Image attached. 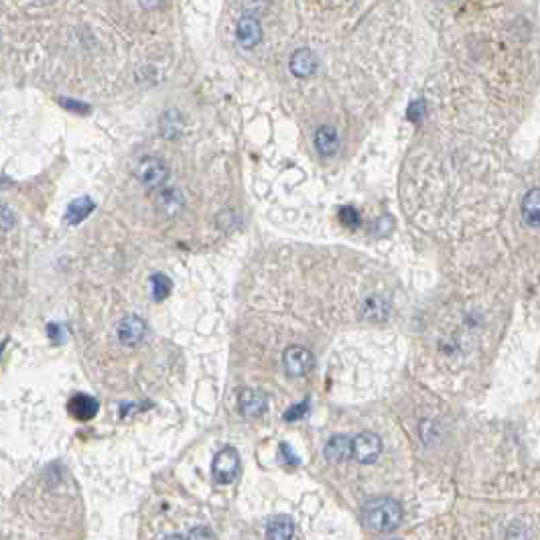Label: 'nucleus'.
<instances>
[{"mask_svg":"<svg viewBox=\"0 0 540 540\" xmlns=\"http://www.w3.org/2000/svg\"><path fill=\"white\" fill-rule=\"evenodd\" d=\"M362 518L370 530L374 532H392L403 522V508L392 498H374L364 504Z\"/></svg>","mask_w":540,"mask_h":540,"instance_id":"1","label":"nucleus"},{"mask_svg":"<svg viewBox=\"0 0 540 540\" xmlns=\"http://www.w3.org/2000/svg\"><path fill=\"white\" fill-rule=\"evenodd\" d=\"M213 480L217 483H230L240 473V455L234 447H224L215 453L212 463Z\"/></svg>","mask_w":540,"mask_h":540,"instance_id":"2","label":"nucleus"},{"mask_svg":"<svg viewBox=\"0 0 540 540\" xmlns=\"http://www.w3.org/2000/svg\"><path fill=\"white\" fill-rule=\"evenodd\" d=\"M136 177L138 181L149 187V189H156L165 183V179L169 177V169L165 165L163 158L158 156H144L140 158V163L136 165Z\"/></svg>","mask_w":540,"mask_h":540,"instance_id":"3","label":"nucleus"},{"mask_svg":"<svg viewBox=\"0 0 540 540\" xmlns=\"http://www.w3.org/2000/svg\"><path fill=\"white\" fill-rule=\"evenodd\" d=\"M351 449H353V459H358L360 463H374L382 451V441L376 433L364 431L356 439H351Z\"/></svg>","mask_w":540,"mask_h":540,"instance_id":"4","label":"nucleus"},{"mask_svg":"<svg viewBox=\"0 0 540 540\" xmlns=\"http://www.w3.org/2000/svg\"><path fill=\"white\" fill-rule=\"evenodd\" d=\"M283 364H285V372L289 376H292V378L305 376L309 370L313 367V353L309 351L307 347L290 346L285 349Z\"/></svg>","mask_w":540,"mask_h":540,"instance_id":"5","label":"nucleus"},{"mask_svg":"<svg viewBox=\"0 0 540 540\" xmlns=\"http://www.w3.org/2000/svg\"><path fill=\"white\" fill-rule=\"evenodd\" d=\"M238 406H240V412L246 417V419H258L266 412L269 408V398L262 390H256V388H246L240 392V398H238Z\"/></svg>","mask_w":540,"mask_h":540,"instance_id":"6","label":"nucleus"},{"mask_svg":"<svg viewBox=\"0 0 540 540\" xmlns=\"http://www.w3.org/2000/svg\"><path fill=\"white\" fill-rule=\"evenodd\" d=\"M147 333V323L138 315H128L118 323V339L124 346L135 347Z\"/></svg>","mask_w":540,"mask_h":540,"instance_id":"7","label":"nucleus"},{"mask_svg":"<svg viewBox=\"0 0 540 540\" xmlns=\"http://www.w3.org/2000/svg\"><path fill=\"white\" fill-rule=\"evenodd\" d=\"M236 39L244 49H254L262 41V27L254 17H242L236 27Z\"/></svg>","mask_w":540,"mask_h":540,"instance_id":"8","label":"nucleus"},{"mask_svg":"<svg viewBox=\"0 0 540 540\" xmlns=\"http://www.w3.org/2000/svg\"><path fill=\"white\" fill-rule=\"evenodd\" d=\"M67 410L76 421H92L97 414V400L90 394H76L69 398Z\"/></svg>","mask_w":540,"mask_h":540,"instance_id":"9","label":"nucleus"},{"mask_svg":"<svg viewBox=\"0 0 540 540\" xmlns=\"http://www.w3.org/2000/svg\"><path fill=\"white\" fill-rule=\"evenodd\" d=\"M325 459L331 463H344L353 457V449H351V439H347L344 435H333L323 449Z\"/></svg>","mask_w":540,"mask_h":540,"instance_id":"10","label":"nucleus"},{"mask_svg":"<svg viewBox=\"0 0 540 540\" xmlns=\"http://www.w3.org/2000/svg\"><path fill=\"white\" fill-rule=\"evenodd\" d=\"M94 210H96L94 199H92L90 195H81V197H76V199L67 205L63 217H65V222H67L69 226H77V224H81Z\"/></svg>","mask_w":540,"mask_h":540,"instance_id":"11","label":"nucleus"},{"mask_svg":"<svg viewBox=\"0 0 540 540\" xmlns=\"http://www.w3.org/2000/svg\"><path fill=\"white\" fill-rule=\"evenodd\" d=\"M522 217L528 226L540 228V187H534L522 199Z\"/></svg>","mask_w":540,"mask_h":540,"instance_id":"12","label":"nucleus"},{"mask_svg":"<svg viewBox=\"0 0 540 540\" xmlns=\"http://www.w3.org/2000/svg\"><path fill=\"white\" fill-rule=\"evenodd\" d=\"M290 72L292 76L297 77H309L313 76L317 63H315V55L311 53V49H297L290 55Z\"/></svg>","mask_w":540,"mask_h":540,"instance_id":"13","label":"nucleus"},{"mask_svg":"<svg viewBox=\"0 0 540 540\" xmlns=\"http://www.w3.org/2000/svg\"><path fill=\"white\" fill-rule=\"evenodd\" d=\"M337 144H339V138H337L335 128H331V126H321V128L315 133V149L319 151L321 156H331V154H335Z\"/></svg>","mask_w":540,"mask_h":540,"instance_id":"14","label":"nucleus"},{"mask_svg":"<svg viewBox=\"0 0 540 540\" xmlns=\"http://www.w3.org/2000/svg\"><path fill=\"white\" fill-rule=\"evenodd\" d=\"M295 524L289 516H276L266 526V540H292Z\"/></svg>","mask_w":540,"mask_h":540,"instance_id":"15","label":"nucleus"},{"mask_svg":"<svg viewBox=\"0 0 540 540\" xmlns=\"http://www.w3.org/2000/svg\"><path fill=\"white\" fill-rule=\"evenodd\" d=\"M156 208H158V212L171 217V215H177L179 210L183 208V199L175 189H161L156 193Z\"/></svg>","mask_w":540,"mask_h":540,"instance_id":"16","label":"nucleus"},{"mask_svg":"<svg viewBox=\"0 0 540 540\" xmlns=\"http://www.w3.org/2000/svg\"><path fill=\"white\" fill-rule=\"evenodd\" d=\"M173 290V283L167 274L156 272L151 276V292H153L154 301H165Z\"/></svg>","mask_w":540,"mask_h":540,"instance_id":"17","label":"nucleus"},{"mask_svg":"<svg viewBox=\"0 0 540 540\" xmlns=\"http://www.w3.org/2000/svg\"><path fill=\"white\" fill-rule=\"evenodd\" d=\"M386 313H388V305H386L384 299H380V297H372V299H367L366 303H364V317L366 319H372V321L384 319Z\"/></svg>","mask_w":540,"mask_h":540,"instance_id":"18","label":"nucleus"},{"mask_svg":"<svg viewBox=\"0 0 540 540\" xmlns=\"http://www.w3.org/2000/svg\"><path fill=\"white\" fill-rule=\"evenodd\" d=\"M15 224H17V215H15V212H13L6 203H0V230H13Z\"/></svg>","mask_w":540,"mask_h":540,"instance_id":"19","label":"nucleus"},{"mask_svg":"<svg viewBox=\"0 0 540 540\" xmlns=\"http://www.w3.org/2000/svg\"><path fill=\"white\" fill-rule=\"evenodd\" d=\"M59 104H61L65 110L74 112V114H88V112H90V104L77 102V100H72V97H61Z\"/></svg>","mask_w":540,"mask_h":540,"instance_id":"20","label":"nucleus"},{"mask_svg":"<svg viewBox=\"0 0 540 540\" xmlns=\"http://www.w3.org/2000/svg\"><path fill=\"white\" fill-rule=\"evenodd\" d=\"M339 220H342V224H346L347 228H356L360 224V213L356 212L353 208H344L339 212Z\"/></svg>","mask_w":540,"mask_h":540,"instance_id":"21","label":"nucleus"},{"mask_svg":"<svg viewBox=\"0 0 540 540\" xmlns=\"http://www.w3.org/2000/svg\"><path fill=\"white\" fill-rule=\"evenodd\" d=\"M506 540H528V530L524 528V524L514 522L506 532Z\"/></svg>","mask_w":540,"mask_h":540,"instance_id":"22","label":"nucleus"},{"mask_svg":"<svg viewBox=\"0 0 540 540\" xmlns=\"http://www.w3.org/2000/svg\"><path fill=\"white\" fill-rule=\"evenodd\" d=\"M307 408H309L307 400H305V403H301V405L290 406L289 410L285 412V421H299V419H303V417L307 414Z\"/></svg>","mask_w":540,"mask_h":540,"instance_id":"23","label":"nucleus"},{"mask_svg":"<svg viewBox=\"0 0 540 540\" xmlns=\"http://www.w3.org/2000/svg\"><path fill=\"white\" fill-rule=\"evenodd\" d=\"M426 112V106H424L423 100H414L410 106H408V120H412V122H419L421 118Z\"/></svg>","mask_w":540,"mask_h":540,"instance_id":"24","label":"nucleus"},{"mask_svg":"<svg viewBox=\"0 0 540 540\" xmlns=\"http://www.w3.org/2000/svg\"><path fill=\"white\" fill-rule=\"evenodd\" d=\"M187 540H215V534L210 528H205V526H197V528H193L191 532H189Z\"/></svg>","mask_w":540,"mask_h":540,"instance_id":"25","label":"nucleus"},{"mask_svg":"<svg viewBox=\"0 0 540 540\" xmlns=\"http://www.w3.org/2000/svg\"><path fill=\"white\" fill-rule=\"evenodd\" d=\"M281 455H285V461L290 463V465H299V457L292 455V451L289 449V445L283 443L281 445Z\"/></svg>","mask_w":540,"mask_h":540,"instance_id":"26","label":"nucleus"},{"mask_svg":"<svg viewBox=\"0 0 540 540\" xmlns=\"http://www.w3.org/2000/svg\"><path fill=\"white\" fill-rule=\"evenodd\" d=\"M138 2H140V6H142V8H149V11L158 8V6L163 4V0H138Z\"/></svg>","mask_w":540,"mask_h":540,"instance_id":"27","label":"nucleus"},{"mask_svg":"<svg viewBox=\"0 0 540 540\" xmlns=\"http://www.w3.org/2000/svg\"><path fill=\"white\" fill-rule=\"evenodd\" d=\"M163 540H187V539H183L181 534H169V536H165Z\"/></svg>","mask_w":540,"mask_h":540,"instance_id":"28","label":"nucleus"},{"mask_svg":"<svg viewBox=\"0 0 540 540\" xmlns=\"http://www.w3.org/2000/svg\"><path fill=\"white\" fill-rule=\"evenodd\" d=\"M2 185H8V181H6L4 177H0V187H2Z\"/></svg>","mask_w":540,"mask_h":540,"instance_id":"29","label":"nucleus"},{"mask_svg":"<svg viewBox=\"0 0 540 540\" xmlns=\"http://www.w3.org/2000/svg\"><path fill=\"white\" fill-rule=\"evenodd\" d=\"M41 2H45V0H41Z\"/></svg>","mask_w":540,"mask_h":540,"instance_id":"30","label":"nucleus"}]
</instances>
